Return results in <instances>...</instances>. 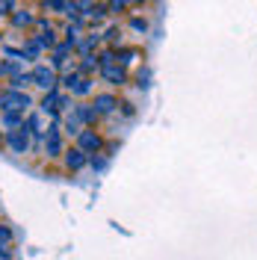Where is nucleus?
<instances>
[{
    "mask_svg": "<svg viewBox=\"0 0 257 260\" xmlns=\"http://www.w3.org/2000/svg\"><path fill=\"white\" fill-rule=\"evenodd\" d=\"M101 74H104V77H107V80L113 83V86H121V83L127 80V74H124V71H121V68H118V65H104V68H101Z\"/></svg>",
    "mask_w": 257,
    "mask_h": 260,
    "instance_id": "f8f14e48",
    "label": "nucleus"
},
{
    "mask_svg": "<svg viewBox=\"0 0 257 260\" xmlns=\"http://www.w3.org/2000/svg\"><path fill=\"white\" fill-rule=\"evenodd\" d=\"M0 121H3V127H6V133H12V130H21L24 124H27V118H24V113H3V115H0Z\"/></svg>",
    "mask_w": 257,
    "mask_h": 260,
    "instance_id": "9b49d317",
    "label": "nucleus"
},
{
    "mask_svg": "<svg viewBox=\"0 0 257 260\" xmlns=\"http://www.w3.org/2000/svg\"><path fill=\"white\" fill-rule=\"evenodd\" d=\"M115 107H118L115 95H95V104H92V110H95L98 115H110Z\"/></svg>",
    "mask_w": 257,
    "mask_h": 260,
    "instance_id": "1a4fd4ad",
    "label": "nucleus"
},
{
    "mask_svg": "<svg viewBox=\"0 0 257 260\" xmlns=\"http://www.w3.org/2000/svg\"><path fill=\"white\" fill-rule=\"evenodd\" d=\"M42 9H48V12H65V15H74V3H65V0H48V3H42Z\"/></svg>",
    "mask_w": 257,
    "mask_h": 260,
    "instance_id": "4468645a",
    "label": "nucleus"
},
{
    "mask_svg": "<svg viewBox=\"0 0 257 260\" xmlns=\"http://www.w3.org/2000/svg\"><path fill=\"white\" fill-rule=\"evenodd\" d=\"M9 243H12V231L0 225V245H6V248H9Z\"/></svg>",
    "mask_w": 257,
    "mask_h": 260,
    "instance_id": "412c9836",
    "label": "nucleus"
},
{
    "mask_svg": "<svg viewBox=\"0 0 257 260\" xmlns=\"http://www.w3.org/2000/svg\"><path fill=\"white\" fill-rule=\"evenodd\" d=\"M133 56H136V50H121V62H124V65L133 62Z\"/></svg>",
    "mask_w": 257,
    "mask_h": 260,
    "instance_id": "5701e85b",
    "label": "nucleus"
},
{
    "mask_svg": "<svg viewBox=\"0 0 257 260\" xmlns=\"http://www.w3.org/2000/svg\"><path fill=\"white\" fill-rule=\"evenodd\" d=\"M107 9H113V12H121V9H127V3H110Z\"/></svg>",
    "mask_w": 257,
    "mask_h": 260,
    "instance_id": "a878e982",
    "label": "nucleus"
},
{
    "mask_svg": "<svg viewBox=\"0 0 257 260\" xmlns=\"http://www.w3.org/2000/svg\"><path fill=\"white\" fill-rule=\"evenodd\" d=\"M77 148H80L83 154L89 157V151L95 154V151H101V136H98L95 130H83L80 136H77Z\"/></svg>",
    "mask_w": 257,
    "mask_h": 260,
    "instance_id": "6e6552de",
    "label": "nucleus"
},
{
    "mask_svg": "<svg viewBox=\"0 0 257 260\" xmlns=\"http://www.w3.org/2000/svg\"><path fill=\"white\" fill-rule=\"evenodd\" d=\"M0 260H12V248H6V245H0Z\"/></svg>",
    "mask_w": 257,
    "mask_h": 260,
    "instance_id": "b1692460",
    "label": "nucleus"
},
{
    "mask_svg": "<svg viewBox=\"0 0 257 260\" xmlns=\"http://www.w3.org/2000/svg\"><path fill=\"white\" fill-rule=\"evenodd\" d=\"M18 68H21V65H18L15 59H0V77H15Z\"/></svg>",
    "mask_w": 257,
    "mask_h": 260,
    "instance_id": "dca6fc26",
    "label": "nucleus"
},
{
    "mask_svg": "<svg viewBox=\"0 0 257 260\" xmlns=\"http://www.w3.org/2000/svg\"><path fill=\"white\" fill-rule=\"evenodd\" d=\"M30 74H33V83H36L39 89H45V95H48V92H53V89H56V83H59L56 71H53L50 65H36Z\"/></svg>",
    "mask_w": 257,
    "mask_h": 260,
    "instance_id": "f03ea898",
    "label": "nucleus"
},
{
    "mask_svg": "<svg viewBox=\"0 0 257 260\" xmlns=\"http://www.w3.org/2000/svg\"><path fill=\"white\" fill-rule=\"evenodd\" d=\"M24 127H27V133H30V139L36 142V145H39V142L45 139V133H48V127H45V118H42V113H33L30 118H27V124H24Z\"/></svg>",
    "mask_w": 257,
    "mask_h": 260,
    "instance_id": "0eeeda50",
    "label": "nucleus"
},
{
    "mask_svg": "<svg viewBox=\"0 0 257 260\" xmlns=\"http://www.w3.org/2000/svg\"><path fill=\"white\" fill-rule=\"evenodd\" d=\"M62 124H65V133H74V136H80L83 127H86V121H83V113H80V104H77V107H71V110L65 113Z\"/></svg>",
    "mask_w": 257,
    "mask_h": 260,
    "instance_id": "423d86ee",
    "label": "nucleus"
},
{
    "mask_svg": "<svg viewBox=\"0 0 257 260\" xmlns=\"http://www.w3.org/2000/svg\"><path fill=\"white\" fill-rule=\"evenodd\" d=\"M30 83H33V74H15L9 89H18V92H21V89H24V86H30Z\"/></svg>",
    "mask_w": 257,
    "mask_h": 260,
    "instance_id": "6ab92c4d",
    "label": "nucleus"
},
{
    "mask_svg": "<svg viewBox=\"0 0 257 260\" xmlns=\"http://www.w3.org/2000/svg\"><path fill=\"white\" fill-rule=\"evenodd\" d=\"M39 53H42V48L36 45V39H30V42L21 48V59H39Z\"/></svg>",
    "mask_w": 257,
    "mask_h": 260,
    "instance_id": "2eb2a0df",
    "label": "nucleus"
},
{
    "mask_svg": "<svg viewBox=\"0 0 257 260\" xmlns=\"http://www.w3.org/2000/svg\"><path fill=\"white\" fill-rule=\"evenodd\" d=\"M6 145L12 148L15 154H27V151H30V133H27V127L6 133Z\"/></svg>",
    "mask_w": 257,
    "mask_h": 260,
    "instance_id": "39448f33",
    "label": "nucleus"
},
{
    "mask_svg": "<svg viewBox=\"0 0 257 260\" xmlns=\"http://www.w3.org/2000/svg\"><path fill=\"white\" fill-rule=\"evenodd\" d=\"M12 24H15V27H30V24H36V18H33L30 12H15V15H12Z\"/></svg>",
    "mask_w": 257,
    "mask_h": 260,
    "instance_id": "a211bd4d",
    "label": "nucleus"
},
{
    "mask_svg": "<svg viewBox=\"0 0 257 260\" xmlns=\"http://www.w3.org/2000/svg\"><path fill=\"white\" fill-rule=\"evenodd\" d=\"M86 162H89V157L83 154L80 148H71V151H65V166H68L71 172H80Z\"/></svg>",
    "mask_w": 257,
    "mask_h": 260,
    "instance_id": "9d476101",
    "label": "nucleus"
},
{
    "mask_svg": "<svg viewBox=\"0 0 257 260\" xmlns=\"http://www.w3.org/2000/svg\"><path fill=\"white\" fill-rule=\"evenodd\" d=\"M80 77H83L80 71H68V74H62V80H59V83H62L65 89H71V92H74V86L80 83Z\"/></svg>",
    "mask_w": 257,
    "mask_h": 260,
    "instance_id": "f3484780",
    "label": "nucleus"
},
{
    "mask_svg": "<svg viewBox=\"0 0 257 260\" xmlns=\"http://www.w3.org/2000/svg\"><path fill=\"white\" fill-rule=\"evenodd\" d=\"M92 92V80L89 77H80V83L74 86V95H89Z\"/></svg>",
    "mask_w": 257,
    "mask_h": 260,
    "instance_id": "aec40b11",
    "label": "nucleus"
},
{
    "mask_svg": "<svg viewBox=\"0 0 257 260\" xmlns=\"http://www.w3.org/2000/svg\"><path fill=\"white\" fill-rule=\"evenodd\" d=\"M68 53H71V45H56L53 48V59H50V68L56 71V68H65V62H68Z\"/></svg>",
    "mask_w": 257,
    "mask_h": 260,
    "instance_id": "ddd939ff",
    "label": "nucleus"
},
{
    "mask_svg": "<svg viewBox=\"0 0 257 260\" xmlns=\"http://www.w3.org/2000/svg\"><path fill=\"white\" fill-rule=\"evenodd\" d=\"M92 166H95L98 172H104V169H107V160H104V157H101V160H92Z\"/></svg>",
    "mask_w": 257,
    "mask_h": 260,
    "instance_id": "393cba45",
    "label": "nucleus"
},
{
    "mask_svg": "<svg viewBox=\"0 0 257 260\" xmlns=\"http://www.w3.org/2000/svg\"><path fill=\"white\" fill-rule=\"evenodd\" d=\"M68 107V98L59 95V89H53V92H48V95L42 98V115H53V113H59V110H65Z\"/></svg>",
    "mask_w": 257,
    "mask_h": 260,
    "instance_id": "20e7f679",
    "label": "nucleus"
},
{
    "mask_svg": "<svg viewBox=\"0 0 257 260\" xmlns=\"http://www.w3.org/2000/svg\"><path fill=\"white\" fill-rule=\"evenodd\" d=\"M27 107H33L27 92H18V89H3L0 92V110L3 113H24Z\"/></svg>",
    "mask_w": 257,
    "mask_h": 260,
    "instance_id": "f257e3e1",
    "label": "nucleus"
},
{
    "mask_svg": "<svg viewBox=\"0 0 257 260\" xmlns=\"http://www.w3.org/2000/svg\"><path fill=\"white\" fill-rule=\"evenodd\" d=\"M12 9H15V3H9V0H3V3H0V15H9Z\"/></svg>",
    "mask_w": 257,
    "mask_h": 260,
    "instance_id": "4be33fe9",
    "label": "nucleus"
},
{
    "mask_svg": "<svg viewBox=\"0 0 257 260\" xmlns=\"http://www.w3.org/2000/svg\"><path fill=\"white\" fill-rule=\"evenodd\" d=\"M45 154H48V157H59V154H62V133H59V124H48V133H45Z\"/></svg>",
    "mask_w": 257,
    "mask_h": 260,
    "instance_id": "7ed1b4c3",
    "label": "nucleus"
}]
</instances>
